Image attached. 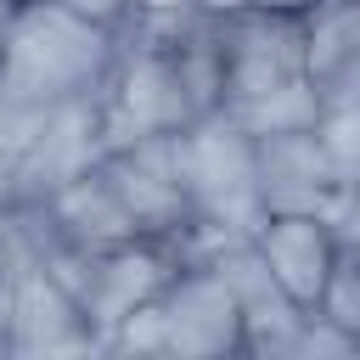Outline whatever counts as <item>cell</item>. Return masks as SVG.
Listing matches in <instances>:
<instances>
[{"instance_id": "2", "label": "cell", "mask_w": 360, "mask_h": 360, "mask_svg": "<svg viewBox=\"0 0 360 360\" xmlns=\"http://www.w3.org/2000/svg\"><path fill=\"white\" fill-rule=\"evenodd\" d=\"M118 56V28L79 17L62 0H22L0 34V84L28 107L101 96Z\"/></svg>"}, {"instance_id": "8", "label": "cell", "mask_w": 360, "mask_h": 360, "mask_svg": "<svg viewBox=\"0 0 360 360\" xmlns=\"http://www.w3.org/2000/svg\"><path fill=\"white\" fill-rule=\"evenodd\" d=\"M253 158H259V202L264 214H315V219H338L349 186L332 174L326 152L315 146V129H276V135H253Z\"/></svg>"}, {"instance_id": "19", "label": "cell", "mask_w": 360, "mask_h": 360, "mask_svg": "<svg viewBox=\"0 0 360 360\" xmlns=\"http://www.w3.org/2000/svg\"><path fill=\"white\" fill-rule=\"evenodd\" d=\"M197 11H208V17H236V11H248L253 0H191Z\"/></svg>"}, {"instance_id": "6", "label": "cell", "mask_w": 360, "mask_h": 360, "mask_svg": "<svg viewBox=\"0 0 360 360\" xmlns=\"http://www.w3.org/2000/svg\"><path fill=\"white\" fill-rule=\"evenodd\" d=\"M0 343L6 354H101L79 298L39 264H17L0 281Z\"/></svg>"}, {"instance_id": "15", "label": "cell", "mask_w": 360, "mask_h": 360, "mask_svg": "<svg viewBox=\"0 0 360 360\" xmlns=\"http://www.w3.org/2000/svg\"><path fill=\"white\" fill-rule=\"evenodd\" d=\"M315 112H321L315 90H309V84H292V90L264 96V101H253V107H236V112H225V118L242 124L248 135H276V129H309Z\"/></svg>"}, {"instance_id": "13", "label": "cell", "mask_w": 360, "mask_h": 360, "mask_svg": "<svg viewBox=\"0 0 360 360\" xmlns=\"http://www.w3.org/2000/svg\"><path fill=\"white\" fill-rule=\"evenodd\" d=\"M315 146L326 152L332 174L343 186H360V101H332L315 112Z\"/></svg>"}, {"instance_id": "5", "label": "cell", "mask_w": 360, "mask_h": 360, "mask_svg": "<svg viewBox=\"0 0 360 360\" xmlns=\"http://www.w3.org/2000/svg\"><path fill=\"white\" fill-rule=\"evenodd\" d=\"M180 270V248L169 236H124V242H107V248H90L68 281V292L79 298L84 321L96 326L101 338V354H107V338L124 315H135L146 298H158Z\"/></svg>"}, {"instance_id": "20", "label": "cell", "mask_w": 360, "mask_h": 360, "mask_svg": "<svg viewBox=\"0 0 360 360\" xmlns=\"http://www.w3.org/2000/svg\"><path fill=\"white\" fill-rule=\"evenodd\" d=\"M253 6H264V11H287V17H304V11H315L321 0H253Z\"/></svg>"}, {"instance_id": "17", "label": "cell", "mask_w": 360, "mask_h": 360, "mask_svg": "<svg viewBox=\"0 0 360 360\" xmlns=\"http://www.w3.org/2000/svg\"><path fill=\"white\" fill-rule=\"evenodd\" d=\"M62 6H73L79 17H96V22H107V28H118V22L129 17V0H62Z\"/></svg>"}, {"instance_id": "12", "label": "cell", "mask_w": 360, "mask_h": 360, "mask_svg": "<svg viewBox=\"0 0 360 360\" xmlns=\"http://www.w3.org/2000/svg\"><path fill=\"white\" fill-rule=\"evenodd\" d=\"M45 214L62 225V236L73 248H107V242H124V236H141L135 219L124 214V202L112 197V186L101 180V169H84L79 180H68L56 197H45Z\"/></svg>"}, {"instance_id": "10", "label": "cell", "mask_w": 360, "mask_h": 360, "mask_svg": "<svg viewBox=\"0 0 360 360\" xmlns=\"http://www.w3.org/2000/svg\"><path fill=\"white\" fill-rule=\"evenodd\" d=\"M253 248H259V259L270 264L276 287L292 304H304V309L321 304V287H326L332 259H338V231L326 219H315V214H270L253 231Z\"/></svg>"}, {"instance_id": "16", "label": "cell", "mask_w": 360, "mask_h": 360, "mask_svg": "<svg viewBox=\"0 0 360 360\" xmlns=\"http://www.w3.org/2000/svg\"><path fill=\"white\" fill-rule=\"evenodd\" d=\"M22 264V248H17V225H11V202H0V281Z\"/></svg>"}, {"instance_id": "4", "label": "cell", "mask_w": 360, "mask_h": 360, "mask_svg": "<svg viewBox=\"0 0 360 360\" xmlns=\"http://www.w3.org/2000/svg\"><path fill=\"white\" fill-rule=\"evenodd\" d=\"M304 79V17L248 6L219 17V112L281 96Z\"/></svg>"}, {"instance_id": "18", "label": "cell", "mask_w": 360, "mask_h": 360, "mask_svg": "<svg viewBox=\"0 0 360 360\" xmlns=\"http://www.w3.org/2000/svg\"><path fill=\"white\" fill-rule=\"evenodd\" d=\"M332 231H338V242H354V248H360V186H349V197H343Z\"/></svg>"}, {"instance_id": "14", "label": "cell", "mask_w": 360, "mask_h": 360, "mask_svg": "<svg viewBox=\"0 0 360 360\" xmlns=\"http://www.w3.org/2000/svg\"><path fill=\"white\" fill-rule=\"evenodd\" d=\"M315 309L360 349V248L354 242H338V259H332V276H326Z\"/></svg>"}, {"instance_id": "11", "label": "cell", "mask_w": 360, "mask_h": 360, "mask_svg": "<svg viewBox=\"0 0 360 360\" xmlns=\"http://www.w3.org/2000/svg\"><path fill=\"white\" fill-rule=\"evenodd\" d=\"M304 79L321 107L360 101V0H321L304 11Z\"/></svg>"}, {"instance_id": "23", "label": "cell", "mask_w": 360, "mask_h": 360, "mask_svg": "<svg viewBox=\"0 0 360 360\" xmlns=\"http://www.w3.org/2000/svg\"><path fill=\"white\" fill-rule=\"evenodd\" d=\"M6 6H22V0H6Z\"/></svg>"}, {"instance_id": "21", "label": "cell", "mask_w": 360, "mask_h": 360, "mask_svg": "<svg viewBox=\"0 0 360 360\" xmlns=\"http://www.w3.org/2000/svg\"><path fill=\"white\" fill-rule=\"evenodd\" d=\"M191 0H129V11H180Z\"/></svg>"}, {"instance_id": "22", "label": "cell", "mask_w": 360, "mask_h": 360, "mask_svg": "<svg viewBox=\"0 0 360 360\" xmlns=\"http://www.w3.org/2000/svg\"><path fill=\"white\" fill-rule=\"evenodd\" d=\"M6 22H11V6H6V0H0V34H6Z\"/></svg>"}, {"instance_id": "7", "label": "cell", "mask_w": 360, "mask_h": 360, "mask_svg": "<svg viewBox=\"0 0 360 360\" xmlns=\"http://www.w3.org/2000/svg\"><path fill=\"white\" fill-rule=\"evenodd\" d=\"M107 152V135H101V96L90 101H62L39 118L34 141L22 146L17 158V174H11V202H45L56 197L68 180H79L84 169H96Z\"/></svg>"}, {"instance_id": "1", "label": "cell", "mask_w": 360, "mask_h": 360, "mask_svg": "<svg viewBox=\"0 0 360 360\" xmlns=\"http://www.w3.org/2000/svg\"><path fill=\"white\" fill-rule=\"evenodd\" d=\"M169 146H174V180L186 197V225L169 231V242L180 248V264H208L225 242H242L270 219L259 202L253 135L242 124H231L225 112H202L186 129H174Z\"/></svg>"}, {"instance_id": "9", "label": "cell", "mask_w": 360, "mask_h": 360, "mask_svg": "<svg viewBox=\"0 0 360 360\" xmlns=\"http://www.w3.org/2000/svg\"><path fill=\"white\" fill-rule=\"evenodd\" d=\"M101 180L112 186V197L124 202V214L135 219L141 236H169L174 225H186V197L174 180V146L169 135H141L129 146L101 152Z\"/></svg>"}, {"instance_id": "3", "label": "cell", "mask_w": 360, "mask_h": 360, "mask_svg": "<svg viewBox=\"0 0 360 360\" xmlns=\"http://www.w3.org/2000/svg\"><path fill=\"white\" fill-rule=\"evenodd\" d=\"M107 354H158V360H219L242 354V309L208 264H180L174 281L124 315L107 338Z\"/></svg>"}]
</instances>
